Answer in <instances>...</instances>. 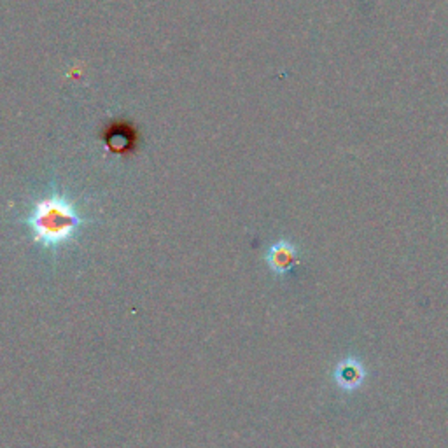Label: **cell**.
<instances>
[{
    "label": "cell",
    "mask_w": 448,
    "mask_h": 448,
    "mask_svg": "<svg viewBox=\"0 0 448 448\" xmlns=\"http://www.w3.org/2000/svg\"><path fill=\"white\" fill-rule=\"evenodd\" d=\"M365 377V368L355 359H345L335 370V382L343 391H355V389H359Z\"/></svg>",
    "instance_id": "3957f363"
},
{
    "label": "cell",
    "mask_w": 448,
    "mask_h": 448,
    "mask_svg": "<svg viewBox=\"0 0 448 448\" xmlns=\"http://www.w3.org/2000/svg\"><path fill=\"white\" fill-rule=\"evenodd\" d=\"M26 224L34 242L44 249H58L76 237L84 218L71 200L53 193L34 203Z\"/></svg>",
    "instance_id": "6da1fadb"
},
{
    "label": "cell",
    "mask_w": 448,
    "mask_h": 448,
    "mask_svg": "<svg viewBox=\"0 0 448 448\" xmlns=\"http://www.w3.org/2000/svg\"><path fill=\"white\" fill-rule=\"evenodd\" d=\"M266 261H268L272 272H275L277 275H285L298 263V250H296V247L291 242L280 240L270 247L268 254H266Z\"/></svg>",
    "instance_id": "7a4b0ae2"
}]
</instances>
